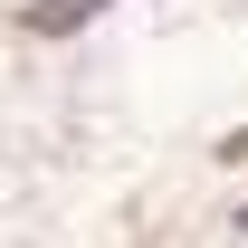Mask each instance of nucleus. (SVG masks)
<instances>
[{"instance_id": "nucleus-1", "label": "nucleus", "mask_w": 248, "mask_h": 248, "mask_svg": "<svg viewBox=\"0 0 248 248\" xmlns=\"http://www.w3.org/2000/svg\"><path fill=\"white\" fill-rule=\"evenodd\" d=\"M105 0H38V29H77V19H95Z\"/></svg>"}]
</instances>
